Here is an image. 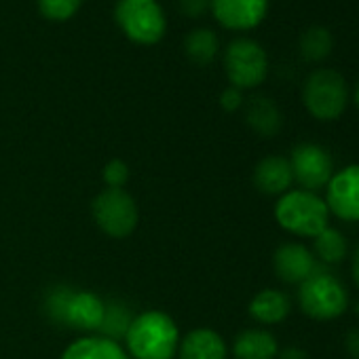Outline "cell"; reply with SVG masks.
<instances>
[{"label": "cell", "instance_id": "9c48e42d", "mask_svg": "<svg viewBox=\"0 0 359 359\" xmlns=\"http://www.w3.org/2000/svg\"><path fill=\"white\" fill-rule=\"evenodd\" d=\"M327 212L344 222H359V165H348L332 175L325 187Z\"/></svg>", "mask_w": 359, "mask_h": 359}, {"label": "cell", "instance_id": "2e32d148", "mask_svg": "<svg viewBox=\"0 0 359 359\" xmlns=\"http://www.w3.org/2000/svg\"><path fill=\"white\" fill-rule=\"evenodd\" d=\"M231 351L235 359H277L279 344L269 330L250 327L235 336Z\"/></svg>", "mask_w": 359, "mask_h": 359}, {"label": "cell", "instance_id": "484cf974", "mask_svg": "<svg viewBox=\"0 0 359 359\" xmlns=\"http://www.w3.org/2000/svg\"><path fill=\"white\" fill-rule=\"evenodd\" d=\"M220 106H222V110H226V112H237V110L243 106V91H239V89H235V87L224 89L222 95H220Z\"/></svg>", "mask_w": 359, "mask_h": 359}, {"label": "cell", "instance_id": "52a82bcc", "mask_svg": "<svg viewBox=\"0 0 359 359\" xmlns=\"http://www.w3.org/2000/svg\"><path fill=\"white\" fill-rule=\"evenodd\" d=\"M224 70L231 87L243 91L264 83L269 74V55L252 39H237L224 51Z\"/></svg>", "mask_w": 359, "mask_h": 359}, {"label": "cell", "instance_id": "7a4b0ae2", "mask_svg": "<svg viewBox=\"0 0 359 359\" xmlns=\"http://www.w3.org/2000/svg\"><path fill=\"white\" fill-rule=\"evenodd\" d=\"M277 224L298 237H317L323 229H327L330 212L327 205L317 193L309 191H287L279 197L275 205Z\"/></svg>", "mask_w": 359, "mask_h": 359}, {"label": "cell", "instance_id": "ffe728a7", "mask_svg": "<svg viewBox=\"0 0 359 359\" xmlns=\"http://www.w3.org/2000/svg\"><path fill=\"white\" fill-rule=\"evenodd\" d=\"M346 239L338 229L327 226L317 237H313V256L323 264H340L346 258Z\"/></svg>", "mask_w": 359, "mask_h": 359}, {"label": "cell", "instance_id": "9a60e30c", "mask_svg": "<svg viewBox=\"0 0 359 359\" xmlns=\"http://www.w3.org/2000/svg\"><path fill=\"white\" fill-rule=\"evenodd\" d=\"M60 359H129V355L118 340L102 334H87L72 340Z\"/></svg>", "mask_w": 359, "mask_h": 359}, {"label": "cell", "instance_id": "5bb4252c", "mask_svg": "<svg viewBox=\"0 0 359 359\" xmlns=\"http://www.w3.org/2000/svg\"><path fill=\"white\" fill-rule=\"evenodd\" d=\"M177 359H229L224 338L210 327H195L180 338Z\"/></svg>", "mask_w": 359, "mask_h": 359}, {"label": "cell", "instance_id": "603a6c76", "mask_svg": "<svg viewBox=\"0 0 359 359\" xmlns=\"http://www.w3.org/2000/svg\"><path fill=\"white\" fill-rule=\"evenodd\" d=\"M83 0H39V9L43 18L51 22H68L79 13Z\"/></svg>", "mask_w": 359, "mask_h": 359}, {"label": "cell", "instance_id": "4316f807", "mask_svg": "<svg viewBox=\"0 0 359 359\" xmlns=\"http://www.w3.org/2000/svg\"><path fill=\"white\" fill-rule=\"evenodd\" d=\"M180 9L189 18H201L210 9V0H180Z\"/></svg>", "mask_w": 359, "mask_h": 359}, {"label": "cell", "instance_id": "8fae6325", "mask_svg": "<svg viewBox=\"0 0 359 359\" xmlns=\"http://www.w3.org/2000/svg\"><path fill=\"white\" fill-rule=\"evenodd\" d=\"M275 275L292 285H300L317 271V260L313 252L300 243H283L273 256Z\"/></svg>", "mask_w": 359, "mask_h": 359}, {"label": "cell", "instance_id": "f1b7e54d", "mask_svg": "<svg viewBox=\"0 0 359 359\" xmlns=\"http://www.w3.org/2000/svg\"><path fill=\"white\" fill-rule=\"evenodd\" d=\"M277 357L279 359H306V353L302 348H298V346H287Z\"/></svg>", "mask_w": 359, "mask_h": 359}, {"label": "cell", "instance_id": "d4e9b609", "mask_svg": "<svg viewBox=\"0 0 359 359\" xmlns=\"http://www.w3.org/2000/svg\"><path fill=\"white\" fill-rule=\"evenodd\" d=\"M102 180L106 189H125L129 182V165L121 158H112L102 169Z\"/></svg>", "mask_w": 359, "mask_h": 359}, {"label": "cell", "instance_id": "ac0fdd59", "mask_svg": "<svg viewBox=\"0 0 359 359\" xmlns=\"http://www.w3.org/2000/svg\"><path fill=\"white\" fill-rule=\"evenodd\" d=\"M248 311H250V317L254 321H258L262 325H277L290 315L292 302H290L285 292L269 287V290L258 292L252 298Z\"/></svg>", "mask_w": 359, "mask_h": 359}, {"label": "cell", "instance_id": "5b68a950", "mask_svg": "<svg viewBox=\"0 0 359 359\" xmlns=\"http://www.w3.org/2000/svg\"><path fill=\"white\" fill-rule=\"evenodd\" d=\"M114 18L123 34L135 45H156L167 30L158 0H118Z\"/></svg>", "mask_w": 359, "mask_h": 359}, {"label": "cell", "instance_id": "d6986e66", "mask_svg": "<svg viewBox=\"0 0 359 359\" xmlns=\"http://www.w3.org/2000/svg\"><path fill=\"white\" fill-rule=\"evenodd\" d=\"M184 51L187 55L199 64V66H208L216 60V55L220 53V39L214 30L210 28H199L193 30L187 39H184Z\"/></svg>", "mask_w": 359, "mask_h": 359}, {"label": "cell", "instance_id": "7c38bea8", "mask_svg": "<svg viewBox=\"0 0 359 359\" xmlns=\"http://www.w3.org/2000/svg\"><path fill=\"white\" fill-rule=\"evenodd\" d=\"M104 309L106 302L97 294L87 290H72L62 325L81 332H100V325L104 321Z\"/></svg>", "mask_w": 359, "mask_h": 359}, {"label": "cell", "instance_id": "e0dca14e", "mask_svg": "<svg viewBox=\"0 0 359 359\" xmlns=\"http://www.w3.org/2000/svg\"><path fill=\"white\" fill-rule=\"evenodd\" d=\"M245 123L252 127L262 137H273L281 131L283 127V114L279 106L266 97V95H256L245 104Z\"/></svg>", "mask_w": 359, "mask_h": 359}, {"label": "cell", "instance_id": "8992f818", "mask_svg": "<svg viewBox=\"0 0 359 359\" xmlns=\"http://www.w3.org/2000/svg\"><path fill=\"white\" fill-rule=\"evenodd\" d=\"M91 216L95 226L110 239L129 237L140 222L135 199L125 189H104L91 201Z\"/></svg>", "mask_w": 359, "mask_h": 359}, {"label": "cell", "instance_id": "3957f363", "mask_svg": "<svg viewBox=\"0 0 359 359\" xmlns=\"http://www.w3.org/2000/svg\"><path fill=\"white\" fill-rule=\"evenodd\" d=\"M298 304L302 313L309 315L311 319L330 321L346 311L348 294L338 277L317 269L306 281L300 283Z\"/></svg>", "mask_w": 359, "mask_h": 359}, {"label": "cell", "instance_id": "44dd1931", "mask_svg": "<svg viewBox=\"0 0 359 359\" xmlns=\"http://www.w3.org/2000/svg\"><path fill=\"white\" fill-rule=\"evenodd\" d=\"M298 49H300V55L302 60L306 62H323L332 49H334V36L327 28L323 26H311L302 36H300V43H298Z\"/></svg>", "mask_w": 359, "mask_h": 359}, {"label": "cell", "instance_id": "cb8c5ba5", "mask_svg": "<svg viewBox=\"0 0 359 359\" xmlns=\"http://www.w3.org/2000/svg\"><path fill=\"white\" fill-rule=\"evenodd\" d=\"M74 287H68V285H57V287H51L47 298H45V313L47 317L53 321V323H60L64 321V311H66V304L70 300V294H72Z\"/></svg>", "mask_w": 359, "mask_h": 359}, {"label": "cell", "instance_id": "4fadbf2b", "mask_svg": "<svg viewBox=\"0 0 359 359\" xmlns=\"http://www.w3.org/2000/svg\"><path fill=\"white\" fill-rule=\"evenodd\" d=\"M252 180H254V187L258 193L271 195V197H281L290 191V187L294 182L290 161L281 154H269L256 163Z\"/></svg>", "mask_w": 359, "mask_h": 359}, {"label": "cell", "instance_id": "6da1fadb", "mask_svg": "<svg viewBox=\"0 0 359 359\" xmlns=\"http://www.w3.org/2000/svg\"><path fill=\"white\" fill-rule=\"evenodd\" d=\"M180 338V330L167 313L144 311L129 323L125 351L129 359H173Z\"/></svg>", "mask_w": 359, "mask_h": 359}, {"label": "cell", "instance_id": "277c9868", "mask_svg": "<svg viewBox=\"0 0 359 359\" xmlns=\"http://www.w3.org/2000/svg\"><path fill=\"white\" fill-rule=\"evenodd\" d=\"M302 102L317 121H336L348 102V89L342 74L332 68L311 72L302 87Z\"/></svg>", "mask_w": 359, "mask_h": 359}, {"label": "cell", "instance_id": "f546056e", "mask_svg": "<svg viewBox=\"0 0 359 359\" xmlns=\"http://www.w3.org/2000/svg\"><path fill=\"white\" fill-rule=\"evenodd\" d=\"M351 269H353V279H355V283H357V287H359V245H357V250H355V254H353V264H351Z\"/></svg>", "mask_w": 359, "mask_h": 359}, {"label": "cell", "instance_id": "4dcf8cb0", "mask_svg": "<svg viewBox=\"0 0 359 359\" xmlns=\"http://www.w3.org/2000/svg\"><path fill=\"white\" fill-rule=\"evenodd\" d=\"M355 104H357V108H359V83H357V87H355Z\"/></svg>", "mask_w": 359, "mask_h": 359}, {"label": "cell", "instance_id": "30bf717a", "mask_svg": "<svg viewBox=\"0 0 359 359\" xmlns=\"http://www.w3.org/2000/svg\"><path fill=\"white\" fill-rule=\"evenodd\" d=\"M210 9L218 24L229 30H252L269 13V0H210Z\"/></svg>", "mask_w": 359, "mask_h": 359}, {"label": "cell", "instance_id": "ba28073f", "mask_svg": "<svg viewBox=\"0 0 359 359\" xmlns=\"http://www.w3.org/2000/svg\"><path fill=\"white\" fill-rule=\"evenodd\" d=\"M290 167L294 182L302 187V191L317 193L319 189H325L334 175V161L330 152L313 142H302L294 146L290 154Z\"/></svg>", "mask_w": 359, "mask_h": 359}, {"label": "cell", "instance_id": "83f0119b", "mask_svg": "<svg viewBox=\"0 0 359 359\" xmlns=\"http://www.w3.org/2000/svg\"><path fill=\"white\" fill-rule=\"evenodd\" d=\"M344 348L353 359H359V327L346 332L344 336Z\"/></svg>", "mask_w": 359, "mask_h": 359}, {"label": "cell", "instance_id": "7402d4cb", "mask_svg": "<svg viewBox=\"0 0 359 359\" xmlns=\"http://www.w3.org/2000/svg\"><path fill=\"white\" fill-rule=\"evenodd\" d=\"M131 319H133V315H131V311L125 304H121V302H106L104 321L100 325V332H102V336L112 338V340H118L121 336L125 338Z\"/></svg>", "mask_w": 359, "mask_h": 359}]
</instances>
